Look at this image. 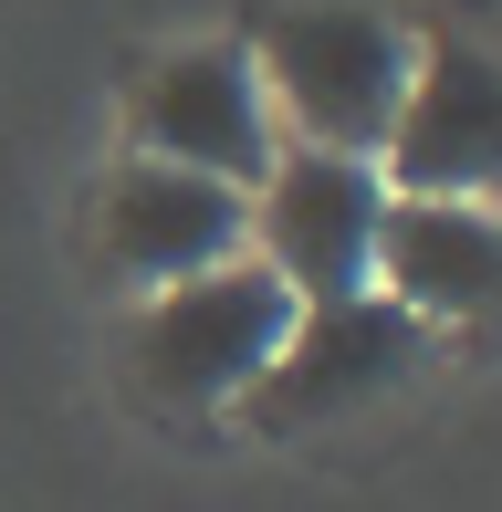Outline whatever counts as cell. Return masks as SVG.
<instances>
[{"label":"cell","mask_w":502,"mask_h":512,"mask_svg":"<svg viewBox=\"0 0 502 512\" xmlns=\"http://www.w3.org/2000/svg\"><path fill=\"white\" fill-rule=\"evenodd\" d=\"M408 32L356 0H304V11H272L262 42H251V74L262 95L293 115L304 147H335V157H377L387 126H398V95H408Z\"/></svg>","instance_id":"1"},{"label":"cell","mask_w":502,"mask_h":512,"mask_svg":"<svg viewBox=\"0 0 502 512\" xmlns=\"http://www.w3.org/2000/svg\"><path fill=\"white\" fill-rule=\"evenodd\" d=\"M293 324V293L272 283L262 262H210L189 283H157L126 324V377L147 387L157 408H231L251 377L272 366Z\"/></svg>","instance_id":"2"},{"label":"cell","mask_w":502,"mask_h":512,"mask_svg":"<svg viewBox=\"0 0 502 512\" xmlns=\"http://www.w3.org/2000/svg\"><path fill=\"white\" fill-rule=\"evenodd\" d=\"M377 220H387L377 157L283 147L262 178H251V262H262L293 304L367 293L377 283Z\"/></svg>","instance_id":"3"},{"label":"cell","mask_w":502,"mask_h":512,"mask_svg":"<svg viewBox=\"0 0 502 512\" xmlns=\"http://www.w3.org/2000/svg\"><path fill=\"white\" fill-rule=\"evenodd\" d=\"M408 366H419V314H398L377 283H367V293H335V304H293L272 366L241 387V418H251L262 439L325 429V418L387 398Z\"/></svg>","instance_id":"4"},{"label":"cell","mask_w":502,"mask_h":512,"mask_svg":"<svg viewBox=\"0 0 502 512\" xmlns=\"http://www.w3.org/2000/svg\"><path fill=\"white\" fill-rule=\"evenodd\" d=\"M126 126H136V157L199 168V178H220V189H241V199H251V178L272 168V95H262V74H251V53H231V42H189V53L147 63Z\"/></svg>","instance_id":"5"},{"label":"cell","mask_w":502,"mask_h":512,"mask_svg":"<svg viewBox=\"0 0 502 512\" xmlns=\"http://www.w3.org/2000/svg\"><path fill=\"white\" fill-rule=\"evenodd\" d=\"M377 178L398 199H492L502 189V63L482 42H440V53L408 63Z\"/></svg>","instance_id":"6"},{"label":"cell","mask_w":502,"mask_h":512,"mask_svg":"<svg viewBox=\"0 0 502 512\" xmlns=\"http://www.w3.org/2000/svg\"><path fill=\"white\" fill-rule=\"evenodd\" d=\"M95 251L116 283H147V293L189 283V272L251 251V199L199 168H168V157H116V178L95 189Z\"/></svg>","instance_id":"7"},{"label":"cell","mask_w":502,"mask_h":512,"mask_svg":"<svg viewBox=\"0 0 502 512\" xmlns=\"http://www.w3.org/2000/svg\"><path fill=\"white\" fill-rule=\"evenodd\" d=\"M377 293L419 324L492 314L502 304V220L482 199H398L377 220Z\"/></svg>","instance_id":"8"}]
</instances>
